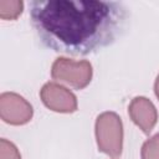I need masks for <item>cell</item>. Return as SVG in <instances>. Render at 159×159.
Returning <instances> with one entry per match:
<instances>
[{"label": "cell", "mask_w": 159, "mask_h": 159, "mask_svg": "<svg viewBox=\"0 0 159 159\" xmlns=\"http://www.w3.org/2000/svg\"><path fill=\"white\" fill-rule=\"evenodd\" d=\"M129 11L119 1L35 0L30 19L40 41L48 48L86 56L112 45L127 24Z\"/></svg>", "instance_id": "6da1fadb"}, {"label": "cell", "mask_w": 159, "mask_h": 159, "mask_svg": "<svg viewBox=\"0 0 159 159\" xmlns=\"http://www.w3.org/2000/svg\"><path fill=\"white\" fill-rule=\"evenodd\" d=\"M97 144L101 152L116 158L122 153V122L113 112H104L96 122Z\"/></svg>", "instance_id": "7a4b0ae2"}, {"label": "cell", "mask_w": 159, "mask_h": 159, "mask_svg": "<svg viewBox=\"0 0 159 159\" xmlns=\"http://www.w3.org/2000/svg\"><path fill=\"white\" fill-rule=\"evenodd\" d=\"M51 75L57 81H63L76 89L84 88L92 77V66L87 61L76 62L70 58L60 57L52 65Z\"/></svg>", "instance_id": "3957f363"}, {"label": "cell", "mask_w": 159, "mask_h": 159, "mask_svg": "<svg viewBox=\"0 0 159 159\" xmlns=\"http://www.w3.org/2000/svg\"><path fill=\"white\" fill-rule=\"evenodd\" d=\"M40 94L45 106L55 112L71 113L77 109L75 94L61 84L48 82L42 87Z\"/></svg>", "instance_id": "277c9868"}, {"label": "cell", "mask_w": 159, "mask_h": 159, "mask_svg": "<svg viewBox=\"0 0 159 159\" xmlns=\"http://www.w3.org/2000/svg\"><path fill=\"white\" fill-rule=\"evenodd\" d=\"M0 103L1 118L10 124H24L32 117V107L16 93H2Z\"/></svg>", "instance_id": "5b68a950"}, {"label": "cell", "mask_w": 159, "mask_h": 159, "mask_svg": "<svg viewBox=\"0 0 159 159\" xmlns=\"http://www.w3.org/2000/svg\"><path fill=\"white\" fill-rule=\"evenodd\" d=\"M129 114L133 122L144 132L149 133L157 123V111L153 103L145 97H137L129 106Z\"/></svg>", "instance_id": "8992f818"}, {"label": "cell", "mask_w": 159, "mask_h": 159, "mask_svg": "<svg viewBox=\"0 0 159 159\" xmlns=\"http://www.w3.org/2000/svg\"><path fill=\"white\" fill-rule=\"evenodd\" d=\"M24 9V2L20 0H1L0 1V17L4 20L16 19Z\"/></svg>", "instance_id": "52a82bcc"}, {"label": "cell", "mask_w": 159, "mask_h": 159, "mask_svg": "<svg viewBox=\"0 0 159 159\" xmlns=\"http://www.w3.org/2000/svg\"><path fill=\"white\" fill-rule=\"evenodd\" d=\"M143 159H159V134L148 139L142 148Z\"/></svg>", "instance_id": "ba28073f"}, {"label": "cell", "mask_w": 159, "mask_h": 159, "mask_svg": "<svg viewBox=\"0 0 159 159\" xmlns=\"http://www.w3.org/2000/svg\"><path fill=\"white\" fill-rule=\"evenodd\" d=\"M1 152H0V158L1 159H21L20 154L16 149V147L7 142L6 139H1Z\"/></svg>", "instance_id": "9c48e42d"}, {"label": "cell", "mask_w": 159, "mask_h": 159, "mask_svg": "<svg viewBox=\"0 0 159 159\" xmlns=\"http://www.w3.org/2000/svg\"><path fill=\"white\" fill-rule=\"evenodd\" d=\"M155 94L158 96V98H159V76L157 77V81H155Z\"/></svg>", "instance_id": "30bf717a"}]
</instances>
